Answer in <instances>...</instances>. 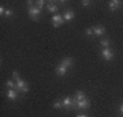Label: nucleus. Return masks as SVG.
I'll list each match as a JSON object with an SVG mask.
<instances>
[{
	"instance_id": "obj_21",
	"label": "nucleus",
	"mask_w": 123,
	"mask_h": 117,
	"mask_svg": "<svg viewBox=\"0 0 123 117\" xmlns=\"http://www.w3.org/2000/svg\"><path fill=\"white\" fill-rule=\"evenodd\" d=\"M11 15H12V11H11V10H7V11H6V14H4V17H7V18H10Z\"/></svg>"
},
{
	"instance_id": "obj_12",
	"label": "nucleus",
	"mask_w": 123,
	"mask_h": 117,
	"mask_svg": "<svg viewBox=\"0 0 123 117\" xmlns=\"http://www.w3.org/2000/svg\"><path fill=\"white\" fill-rule=\"evenodd\" d=\"M92 29H93V34H96V35H103L105 33V29L103 26H94Z\"/></svg>"
},
{
	"instance_id": "obj_16",
	"label": "nucleus",
	"mask_w": 123,
	"mask_h": 117,
	"mask_svg": "<svg viewBox=\"0 0 123 117\" xmlns=\"http://www.w3.org/2000/svg\"><path fill=\"white\" fill-rule=\"evenodd\" d=\"M100 45L103 48H110V39H101Z\"/></svg>"
},
{
	"instance_id": "obj_7",
	"label": "nucleus",
	"mask_w": 123,
	"mask_h": 117,
	"mask_svg": "<svg viewBox=\"0 0 123 117\" xmlns=\"http://www.w3.org/2000/svg\"><path fill=\"white\" fill-rule=\"evenodd\" d=\"M17 97H18V91L12 90V89H8V90H7V98H8V100L15 101L17 100Z\"/></svg>"
},
{
	"instance_id": "obj_10",
	"label": "nucleus",
	"mask_w": 123,
	"mask_h": 117,
	"mask_svg": "<svg viewBox=\"0 0 123 117\" xmlns=\"http://www.w3.org/2000/svg\"><path fill=\"white\" fill-rule=\"evenodd\" d=\"M47 10H48L49 12H53V15L55 14H57V4H55V3H47Z\"/></svg>"
},
{
	"instance_id": "obj_5",
	"label": "nucleus",
	"mask_w": 123,
	"mask_h": 117,
	"mask_svg": "<svg viewBox=\"0 0 123 117\" xmlns=\"http://www.w3.org/2000/svg\"><path fill=\"white\" fill-rule=\"evenodd\" d=\"M17 86H18V90L21 91V93H27L29 91V84H27V82H25L22 79H19L17 82Z\"/></svg>"
},
{
	"instance_id": "obj_25",
	"label": "nucleus",
	"mask_w": 123,
	"mask_h": 117,
	"mask_svg": "<svg viewBox=\"0 0 123 117\" xmlns=\"http://www.w3.org/2000/svg\"><path fill=\"white\" fill-rule=\"evenodd\" d=\"M120 113H122V114H123V104L120 105Z\"/></svg>"
},
{
	"instance_id": "obj_20",
	"label": "nucleus",
	"mask_w": 123,
	"mask_h": 117,
	"mask_svg": "<svg viewBox=\"0 0 123 117\" xmlns=\"http://www.w3.org/2000/svg\"><path fill=\"white\" fill-rule=\"evenodd\" d=\"M6 11H7V10H6V7H3V6H0V15H1V17H3V15L6 14Z\"/></svg>"
},
{
	"instance_id": "obj_2",
	"label": "nucleus",
	"mask_w": 123,
	"mask_h": 117,
	"mask_svg": "<svg viewBox=\"0 0 123 117\" xmlns=\"http://www.w3.org/2000/svg\"><path fill=\"white\" fill-rule=\"evenodd\" d=\"M27 14H29V17H30L33 21H37V19H38V17L41 15V10H40L38 7L33 6V7H30V8L27 10Z\"/></svg>"
},
{
	"instance_id": "obj_19",
	"label": "nucleus",
	"mask_w": 123,
	"mask_h": 117,
	"mask_svg": "<svg viewBox=\"0 0 123 117\" xmlns=\"http://www.w3.org/2000/svg\"><path fill=\"white\" fill-rule=\"evenodd\" d=\"M12 78H14V80H15V82H18V80H19V74H18V71H14L12 72Z\"/></svg>"
},
{
	"instance_id": "obj_24",
	"label": "nucleus",
	"mask_w": 123,
	"mask_h": 117,
	"mask_svg": "<svg viewBox=\"0 0 123 117\" xmlns=\"http://www.w3.org/2000/svg\"><path fill=\"white\" fill-rule=\"evenodd\" d=\"M77 117H88V116H86V114H78Z\"/></svg>"
},
{
	"instance_id": "obj_22",
	"label": "nucleus",
	"mask_w": 123,
	"mask_h": 117,
	"mask_svg": "<svg viewBox=\"0 0 123 117\" xmlns=\"http://www.w3.org/2000/svg\"><path fill=\"white\" fill-rule=\"evenodd\" d=\"M85 33H86V35H92L93 34V29H86Z\"/></svg>"
},
{
	"instance_id": "obj_17",
	"label": "nucleus",
	"mask_w": 123,
	"mask_h": 117,
	"mask_svg": "<svg viewBox=\"0 0 123 117\" xmlns=\"http://www.w3.org/2000/svg\"><path fill=\"white\" fill-rule=\"evenodd\" d=\"M36 7H38L40 10H43L45 7V1H44V0H38V1L36 3Z\"/></svg>"
},
{
	"instance_id": "obj_13",
	"label": "nucleus",
	"mask_w": 123,
	"mask_h": 117,
	"mask_svg": "<svg viewBox=\"0 0 123 117\" xmlns=\"http://www.w3.org/2000/svg\"><path fill=\"white\" fill-rule=\"evenodd\" d=\"M6 86L8 87V89H12V90H15V91H18V93H19L18 86H17V82H14V80H11V79H8V80L6 82Z\"/></svg>"
},
{
	"instance_id": "obj_9",
	"label": "nucleus",
	"mask_w": 123,
	"mask_h": 117,
	"mask_svg": "<svg viewBox=\"0 0 123 117\" xmlns=\"http://www.w3.org/2000/svg\"><path fill=\"white\" fill-rule=\"evenodd\" d=\"M63 19H64L66 22H71L73 19H74V12L70 11V10H67L66 12L63 14Z\"/></svg>"
},
{
	"instance_id": "obj_1",
	"label": "nucleus",
	"mask_w": 123,
	"mask_h": 117,
	"mask_svg": "<svg viewBox=\"0 0 123 117\" xmlns=\"http://www.w3.org/2000/svg\"><path fill=\"white\" fill-rule=\"evenodd\" d=\"M89 106H90V101H89L88 98H85V100H82V101H75L74 100V108H77V109L85 110V109H89Z\"/></svg>"
},
{
	"instance_id": "obj_11",
	"label": "nucleus",
	"mask_w": 123,
	"mask_h": 117,
	"mask_svg": "<svg viewBox=\"0 0 123 117\" xmlns=\"http://www.w3.org/2000/svg\"><path fill=\"white\" fill-rule=\"evenodd\" d=\"M120 4H122V3H120L119 0H112V1H110V10L111 11H116V10L120 7Z\"/></svg>"
},
{
	"instance_id": "obj_18",
	"label": "nucleus",
	"mask_w": 123,
	"mask_h": 117,
	"mask_svg": "<svg viewBox=\"0 0 123 117\" xmlns=\"http://www.w3.org/2000/svg\"><path fill=\"white\" fill-rule=\"evenodd\" d=\"M53 108H55V109H60V108H63V105H62V101H56V102L53 104Z\"/></svg>"
},
{
	"instance_id": "obj_23",
	"label": "nucleus",
	"mask_w": 123,
	"mask_h": 117,
	"mask_svg": "<svg viewBox=\"0 0 123 117\" xmlns=\"http://www.w3.org/2000/svg\"><path fill=\"white\" fill-rule=\"evenodd\" d=\"M82 4H84V6H89V4H90V1H88V0H84V1H82Z\"/></svg>"
},
{
	"instance_id": "obj_3",
	"label": "nucleus",
	"mask_w": 123,
	"mask_h": 117,
	"mask_svg": "<svg viewBox=\"0 0 123 117\" xmlns=\"http://www.w3.org/2000/svg\"><path fill=\"white\" fill-rule=\"evenodd\" d=\"M64 19H63V15H59V14H55L52 17V25H53V27H59V26H62L63 23H64Z\"/></svg>"
},
{
	"instance_id": "obj_6",
	"label": "nucleus",
	"mask_w": 123,
	"mask_h": 117,
	"mask_svg": "<svg viewBox=\"0 0 123 117\" xmlns=\"http://www.w3.org/2000/svg\"><path fill=\"white\" fill-rule=\"evenodd\" d=\"M62 105H63V108H74V100H71L70 97H64L63 100H62Z\"/></svg>"
},
{
	"instance_id": "obj_4",
	"label": "nucleus",
	"mask_w": 123,
	"mask_h": 117,
	"mask_svg": "<svg viewBox=\"0 0 123 117\" xmlns=\"http://www.w3.org/2000/svg\"><path fill=\"white\" fill-rule=\"evenodd\" d=\"M101 56H103L104 60H112L114 59V52L110 48H103L101 49Z\"/></svg>"
},
{
	"instance_id": "obj_15",
	"label": "nucleus",
	"mask_w": 123,
	"mask_h": 117,
	"mask_svg": "<svg viewBox=\"0 0 123 117\" xmlns=\"http://www.w3.org/2000/svg\"><path fill=\"white\" fill-rule=\"evenodd\" d=\"M82 100H85V93H84V91H77L75 101H82Z\"/></svg>"
},
{
	"instance_id": "obj_8",
	"label": "nucleus",
	"mask_w": 123,
	"mask_h": 117,
	"mask_svg": "<svg viewBox=\"0 0 123 117\" xmlns=\"http://www.w3.org/2000/svg\"><path fill=\"white\" fill-rule=\"evenodd\" d=\"M56 74L59 75V76H64V75L67 74V67L59 64L57 65V68H56Z\"/></svg>"
},
{
	"instance_id": "obj_14",
	"label": "nucleus",
	"mask_w": 123,
	"mask_h": 117,
	"mask_svg": "<svg viewBox=\"0 0 123 117\" xmlns=\"http://www.w3.org/2000/svg\"><path fill=\"white\" fill-rule=\"evenodd\" d=\"M60 64L64 65V67H67V68H70L71 65H73V59H71V57H64V59L62 60Z\"/></svg>"
}]
</instances>
